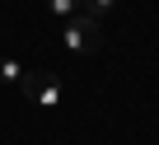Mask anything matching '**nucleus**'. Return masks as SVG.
Here are the masks:
<instances>
[{"label": "nucleus", "instance_id": "nucleus-2", "mask_svg": "<svg viewBox=\"0 0 159 145\" xmlns=\"http://www.w3.org/2000/svg\"><path fill=\"white\" fill-rule=\"evenodd\" d=\"M19 75H24V66H19V61H0V80H5V84H14Z\"/></svg>", "mask_w": 159, "mask_h": 145}, {"label": "nucleus", "instance_id": "nucleus-4", "mask_svg": "<svg viewBox=\"0 0 159 145\" xmlns=\"http://www.w3.org/2000/svg\"><path fill=\"white\" fill-rule=\"evenodd\" d=\"M47 10H52V14H70V10H75V0H47Z\"/></svg>", "mask_w": 159, "mask_h": 145}, {"label": "nucleus", "instance_id": "nucleus-3", "mask_svg": "<svg viewBox=\"0 0 159 145\" xmlns=\"http://www.w3.org/2000/svg\"><path fill=\"white\" fill-rule=\"evenodd\" d=\"M108 10H112V0H84V14H94V19L108 14Z\"/></svg>", "mask_w": 159, "mask_h": 145}, {"label": "nucleus", "instance_id": "nucleus-1", "mask_svg": "<svg viewBox=\"0 0 159 145\" xmlns=\"http://www.w3.org/2000/svg\"><path fill=\"white\" fill-rule=\"evenodd\" d=\"M61 38H66V47H70V52H94V47L103 42V28H98V19H94V14H80V19H70V24H66V33H61Z\"/></svg>", "mask_w": 159, "mask_h": 145}]
</instances>
